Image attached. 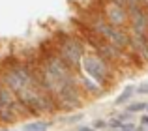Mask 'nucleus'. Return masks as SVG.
I'll list each match as a JSON object with an SVG mask.
<instances>
[{"label": "nucleus", "instance_id": "f257e3e1", "mask_svg": "<svg viewBox=\"0 0 148 131\" xmlns=\"http://www.w3.org/2000/svg\"><path fill=\"white\" fill-rule=\"evenodd\" d=\"M75 21L79 23V25H83L86 30H90L92 34L103 38L105 41L112 43L114 47L122 49V51H126L127 45H130V32L111 25V23L103 17V13L94 6V2H90L86 8H83V10L79 11V15L75 17Z\"/></svg>", "mask_w": 148, "mask_h": 131}, {"label": "nucleus", "instance_id": "f03ea898", "mask_svg": "<svg viewBox=\"0 0 148 131\" xmlns=\"http://www.w3.org/2000/svg\"><path fill=\"white\" fill-rule=\"evenodd\" d=\"M81 73L92 79L94 83H98L105 92L112 88L114 83L118 81V69L112 68L105 58H101L99 55L92 51L84 53L83 60H81Z\"/></svg>", "mask_w": 148, "mask_h": 131}, {"label": "nucleus", "instance_id": "7ed1b4c3", "mask_svg": "<svg viewBox=\"0 0 148 131\" xmlns=\"http://www.w3.org/2000/svg\"><path fill=\"white\" fill-rule=\"evenodd\" d=\"M56 53L64 58V62L73 69V71L79 73L81 71V60H83L86 47L84 43L71 32V30H58L51 36Z\"/></svg>", "mask_w": 148, "mask_h": 131}, {"label": "nucleus", "instance_id": "20e7f679", "mask_svg": "<svg viewBox=\"0 0 148 131\" xmlns=\"http://www.w3.org/2000/svg\"><path fill=\"white\" fill-rule=\"evenodd\" d=\"M92 2L111 25L124 28V30L130 28V19H127V11L124 6H120L114 0H92Z\"/></svg>", "mask_w": 148, "mask_h": 131}, {"label": "nucleus", "instance_id": "39448f33", "mask_svg": "<svg viewBox=\"0 0 148 131\" xmlns=\"http://www.w3.org/2000/svg\"><path fill=\"white\" fill-rule=\"evenodd\" d=\"M133 96H135V84H127V86L122 90V94H120L118 98L114 99V105H116V107H120V105H127V103L133 99Z\"/></svg>", "mask_w": 148, "mask_h": 131}, {"label": "nucleus", "instance_id": "423d86ee", "mask_svg": "<svg viewBox=\"0 0 148 131\" xmlns=\"http://www.w3.org/2000/svg\"><path fill=\"white\" fill-rule=\"evenodd\" d=\"M51 128L49 122L45 120H36V122H26L23 124V131H47Z\"/></svg>", "mask_w": 148, "mask_h": 131}, {"label": "nucleus", "instance_id": "0eeeda50", "mask_svg": "<svg viewBox=\"0 0 148 131\" xmlns=\"http://www.w3.org/2000/svg\"><path fill=\"white\" fill-rule=\"evenodd\" d=\"M145 107H146V103H143V101H131V103H127L126 111L131 114H137V113H143Z\"/></svg>", "mask_w": 148, "mask_h": 131}, {"label": "nucleus", "instance_id": "6e6552de", "mask_svg": "<svg viewBox=\"0 0 148 131\" xmlns=\"http://www.w3.org/2000/svg\"><path fill=\"white\" fill-rule=\"evenodd\" d=\"M122 126H124V122L120 120L118 116H114V118H111V120L107 122V128H111V129H122Z\"/></svg>", "mask_w": 148, "mask_h": 131}, {"label": "nucleus", "instance_id": "1a4fd4ad", "mask_svg": "<svg viewBox=\"0 0 148 131\" xmlns=\"http://www.w3.org/2000/svg\"><path fill=\"white\" fill-rule=\"evenodd\" d=\"M135 94H139V96H148V83H141L139 86H135Z\"/></svg>", "mask_w": 148, "mask_h": 131}, {"label": "nucleus", "instance_id": "9d476101", "mask_svg": "<svg viewBox=\"0 0 148 131\" xmlns=\"http://www.w3.org/2000/svg\"><path fill=\"white\" fill-rule=\"evenodd\" d=\"M92 128H94L96 131H101V129H105L107 128V120H101V118H98V120L92 124Z\"/></svg>", "mask_w": 148, "mask_h": 131}, {"label": "nucleus", "instance_id": "9b49d317", "mask_svg": "<svg viewBox=\"0 0 148 131\" xmlns=\"http://www.w3.org/2000/svg\"><path fill=\"white\" fill-rule=\"evenodd\" d=\"M81 120H83V113H79V114H71V116L66 118V122H68V124H75V122H81Z\"/></svg>", "mask_w": 148, "mask_h": 131}, {"label": "nucleus", "instance_id": "f8f14e48", "mask_svg": "<svg viewBox=\"0 0 148 131\" xmlns=\"http://www.w3.org/2000/svg\"><path fill=\"white\" fill-rule=\"evenodd\" d=\"M122 129L124 131H135V129H137V124H133V122H124V126H122Z\"/></svg>", "mask_w": 148, "mask_h": 131}, {"label": "nucleus", "instance_id": "ddd939ff", "mask_svg": "<svg viewBox=\"0 0 148 131\" xmlns=\"http://www.w3.org/2000/svg\"><path fill=\"white\" fill-rule=\"evenodd\" d=\"M141 126L143 128H148V114H145V116L141 118Z\"/></svg>", "mask_w": 148, "mask_h": 131}, {"label": "nucleus", "instance_id": "4468645a", "mask_svg": "<svg viewBox=\"0 0 148 131\" xmlns=\"http://www.w3.org/2000/svg\"><path fill=\"white\" fill-rule=\"evenodd\" d=\"M77 131H96V129H94V128H88V126H81Z\"/></svg>", "mask_w": 148, "mask_h": 131}, {"label": "nucleus", "instance_id": "2eb2a0df", "mask_svg": "<svg viewBox=\"0 0 148 131\" xmlns=\"http://www.w3.org/2000/svg\"><path fill=\"white\" fill-rule=\"evenodd\" d=\"M135 131H148V128H143V126H137V129Z\"/></svg>", "mask_w": 148, "mask_h": 131}, {"label": "nucleus", "instance_id": "dca6fc26", "mask_svg": "<svg viewBox=\"0 0 148 131\" xmlns=\"http://www.w3.org/2000/svg\"><path fill=\"white\" fill-rule=\"evenodd\" d=\"M141 2V6H145V8H148V0H139Z\"/></svg>", "mask_w": 148, "mask_h": 131}, {"label": "nucleus", "instance_id": "f3484780", "mask_svg": "<svg viewBox=\"0 0 148 131\" xmlns=\"http://www.w3.org/2000/svg\"><path fill=\"white\" fill-rule=\"evenodd\" d=\"M145 111H146V113H148V103H146V107H145Z\"/></svg>", "mask_w": 148, "mask_h": 131}, {"label": "nucleus", "instance_id": "a211bd4d", "mask_svg": "<svg viewBox=\"0 0 148 131\" xmlns=\"http://www.w3.org/2000/svg\"><path fill=\"white\" fill-rule=\"evenodd\" d=\"M0 131H13V129H0Z\"/></svg>", "mask_w": 148, "mask_h": 131}, {"label": "nucleus", "instance_id": "6ab92c4d", "mask_svg": "<svg viewBox=\"0 0 148 131\" xmlns=\"http://www.w3.org/2000/svg\"><path fill=\"white\" fill-rule=\"evenodd\" d=\"M111 131H124V129H111Z\"/></svg>", "mask_w": 148, "mask_h": 131}]
</instances>
